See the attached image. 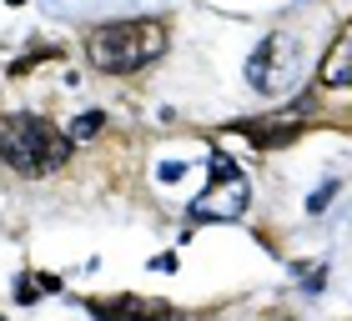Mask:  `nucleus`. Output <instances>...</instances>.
Returning <instances> with one entry per match:
<instances>
[{
  "instance_id": "6",
  "label": "nucleus",
  "mask_w": 352,
  "mask_h": 321,
  "mask_svg": "<svg viewBox=\"0 0 352 321\" xmlns=\"http://www.w3.org/2000/svg\"><path fill=\"white\" fill-rule=\"evenodd\" d=\"M232 131H236V136H247L257 151H282V146H292V141L307 131V126L277 116V121H232Z\"/></svg>"
},
{
  "instance_id": "3",
  "label": "nucleus",
  "mask_w": 352,
  "mask_h": 321,
  "mask_svg": "<svg viewBox=\"0 0 352 321\" xmlns=\"http://www.w3.org/2000/svg\"><path fill=\"white\" fill-rule=\"evenodd\" d=\"M302 75V45L292 36H267L257 51L247 56V86L262 95H282L292 91Z\"/></svg>"
},
{
  "instance_id": "12",
  "label": "nucleus",
  "mask_w": 352,
  "mask_h": 321,
  "mask_svg": "<svg viewBox=\"0 0 352 321\" xmlns=\"http://www.w3.org/2000/svg\"><path fill=\"white\" fill-rule=\"evenodd\" d=\"M302 286H307V292H322L327 286V266H307L302 271Z\"/></svg>"
},
{
  "instance_id": "15",
  "label": "nucleus",
  "mask_w": 352,
  "mask_h": 321,
  "mask_svg": "<svg viewBox=\"0 0 352 321\" xmlns=\"http://www.w3.org/2000/svg\"><path fill=\"white\" fill-rule=\"evenodd\" d=\"M0 321H6V316H0Z\"/></svg>"
},
{
  "instance_id": "10",
  "label": "nucleus",
  "mask_w": 352,
  "mask_h": 321,
  "mask_svg": "<svg viewBox=\"0 0 352 321\" xmlns=\"http://www.w3.org/2000/svg\"><path fill=\"white\" fill-rule=\"evenodd\" d=\"M236 160L227 156V151H212V166H206V181H236Z\"/></svg>"
},
{
  "instance_id": "2",
  "label": "nucleus",
  "mask_w": 352,
  "mask_h": 321,
  "mask_svg": "<svg viewBox=\"0 0 352 321\" xmlns=\"http://www.w3.org/2000/svg\"><path fill=\"white\" fill-rule=\"evenodd\" d=\"M166 51L162 21H106L86 36V60L106 75H131Z\"/></svg>"
},
{
  "instance_id": "8",
  "label": "nucleus",
  "mask_w": 352,
  "mask_h": 321,
  "mask_svg": "<svg viewBox=\"0 0 352 321\" xmlns=\"http://www.w3.org/2000/svg\"><path fill=\"white\" fill-rule=\"evenodd\" d=\"M322 86H327V91L352 86V40H338V45H332V56L322 60Z\"/></svg>"
},
{
  "instance_id": "5",
  "label": "nucleus",
  "mask_w": 352,
  "mask_h": 321,
  "mask_svg": "<svg viewBox=\"0 0 352 321\" xmlns=\"http://www.w3.org/2000/svg\"><path fill=\"white\" fill-rule=\"evenodd\" d=\"M86 311L96 321H176V311L166 301H151V296H96L86 301Z\"/></svg>"
},
{
  "instance_id": "14",
  "label": "nucleus",
  "mask_w": 352,
  "mask_h": 321,
  "mask_svg": "<svg viewBox=\"0 0 352 321\" xmlns=\"http://www.w3.org/2000/svg\"><path fill=\"white\" fill-rule=\"evenodd\" d=\"M6 5H25V0H6Z\"/></svg>"
},
{
  "instance_id": "4",
  "label": "nucleus",
  "mask_w": 352,
  "mask_h": 321,
  "mask_svg": "<svg viewBox=\"0 0 352 321\" xmlns=\"http://www.w3.org/2000/svg\"><path fill=\"white\" fill-rule=\"evenodd\" d=\"M247 206H252L247 176H236V181H206V191L191 201V216L197 221H236Z\"/></svg>"
},
{
  "instance_id": "1",
  "label": "nucleus",
  "mask_w": 352,
  "mask_h": 321,
  "mask_svg": "<svg viewBox=\"0 0 352 321\" xmlns=\"http://www.w3.org/2000/svg\"><path fill=\"white\" fill-rule=\"evenodd\" d=\"M71 146L76 141L60 131V126H51L45 116H30V110L0 121V160H6L15 176H25V181L60 171L71 160Z\"/></svg>"
},
{
  "instance_id": "9",
  "label": "nucleus",
  "mask_w": 352,
  "mask_h": 321,
  "mask_svg": "<svg viewBox=\"0 0 352 321\" xmlns=\"http://www.w3.org/2000/svg\"><path fill=\"white\" fill-rule=\"evenodd\" d=\"M101 126H106V110H81V116L71 121V141H91V136H101Z\"/></svg>"
},
{
  "instance_id": "13",
  "label": "nucleus",
  "mask_w": 352,
  "mask_h": 321,
  "mask_svg": "<svg viewBox=\"0 0 352 321\" xmlns=\"http://www.w3.org/2000/svg\"><path fill=\"white\" fill-rule=\"evenodd\" d=\"M151 271H176V251H162V256H151Z\"/></svg>"
},
{
  "instance_id": "11",
  "label": "nucleus",
  "mask_w": 352,
  "mask_h": 321,
  "mask_svg": "<svg viewBox=\"0 0 352 321\" xmlns=\"http://www.w3.org/2000/svg\"><path fill=\"white\" fill-rule=\"evenodd\" d=\"M332 196H338V181H327L322 191H312V201H307V211H312V216H322V211H327V201H332Z\"/></svg>"
},
{
  "instance_id": "7",
  "label": "nucleus",
  "mask_w": 352,
  "mask_h": 321,
  "mask_svg": "<svg viewBox=\"0 0 352 321\" xmlns=\"http://www.w3.org/2000/svg\"><path fill=\"white\" fill-rule=\"evenodd\" d=\"M60 292V276L56 271H21V276H15V301H21V307H36L41 296H56Z\"/></svg>"
}]
</instances>
